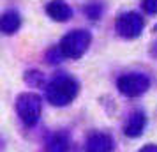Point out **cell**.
<instances>
[{
	"label": "cell",
	"mask_w": 157,
	"mask_h": 152,
	"mask_svg": "<svg viewBox=\"0 0 157 152\" xmlns=\"http://www.w3.org/2000/svg\"><path fill=\"white\" fill-rule=\"evenodd\" d=\"M86 150L90 152H109L115 150V140L108 133H92L86 138Z\"/></svg>",
	"instance_id": "6"
},
{
	"label": "cell",
	"mask_w": 157,
	"mask_h": 152,
	"mask_svg": "<svg viewBox=\"0 0 157 152\" xmlns=\"http://www.w3.org/2000/svg\"><path fill=\"white\" fill-rule=\"evenodd\" d=\"M46 13H48V16L51 20L64 23L67 20H71L72 9L69 7V4L65 0H51L50 4L46 6Z\"/></svg>",
	"instance_id": "8"
},
{
	"label": "cell",
	"mask_w": 157,
	"mask_h": 152,
	"mask_svg": "<svg viewBox=\"0 0 157 152\" xmlns=\"http://www.w3.org/2000/svg\"><path fill=\"white\" fill-rule=\"evenodd\" d=\"M143 9L147 14H157V0H143Z\"/></svg>",
	"instance_id": "14"
},
{
	"label": "cell",
	"mask_w": 157,
	"mask_h": 152,
	"mask_svg": "<svg viewBox=\"0 0 157 152\" xmlns=\"http://www.w3.org/2000/svg\"><path fill=\"white\" fill-rule=\"evenodd\" d=\"M154 32H157V27H155V29H154ZM155 50H157V44H155Z\"/></svg>",
	"instance_id": "16"
},
{
	"label": "cell",
	"mask_w": 157,
	"mask_h": 152,
	"mask_svg": "<svg viewBox=\"0 0 157 152\" xmlns=\"http://www.w3.org/2000/svg\"><path fill=\"white\" fill-rule=\"evenodd\" d=\"M92 43V36L88 30H72L67 36L62 37L60 41V50L64 53V58H71V60H78L86 53L88 46Z\"/></svg>",
	"instance_id": "3"
},
{
	"label": "cell",
	"mask_w": 157,
	"mask_h": 152,
	"mask_svg": "<svg viewBox=\"0 0 157 152\" xmlns=\"http://www.w3.org/2000/svg\"><path fill=\"white\" fill-rule=\"evenodd\" d=\"M141 150H143V152H148V150H152V152L155 150V152H157V147H155V145H147V147H143Z\"/></svg>",
	"instance_id": "15"
},
{
	"label": "cell",
	"mask_w": 157,
	"mask_h": 152,
	"mask_svg": "<svg viewBox=\"0 0 157 152\" xmlns=\"http://www.w3.org/2000/svg\"><path fill=\"white\" fill-rule=\"evenodd\" d=\"M79 92V83L72 76L67 74H58L48 83L46 87V99L53 104V106H67L71 104Z\"/></svg>",
	"instance_id": "1"
},
{
	"label": "cell",
	"mask_w": 157,
	"mask_h": 152,
	"mask_svg": "<svg viewBox=\"0 0 157 152\" xmlns=\"http://www.w3.org/2000/svg\"><path fill=\"white\" fill-rule=\"evenodd\" d=\"M16 111L18 117L27 127H34L39 119H41V111H43V99L39 94L34 92H23L18 95L16 99Z\"/></svg>",
	"instance_id": "2"
},
{
	"label": "cell",
	"mask_w": 157,
	"mask_h": 152,
	"mask_svg": "<svg viewBox=\"0 0 157 152\" xmlns=\"http://www.w3.org/2000/svg\"><path fill=\"white\" fill-rule=\"evenodd\" d=\"M62 57H64V53H62L60 48H58V50L57 48H53V50L48 51V62H50V64H58Z\"/></svg>",
	"instance_id": "13"
},
{
	"label": "cell",
	"mask_w": 157,
	"mask_h": 152,
	"mask_svg": "<svg viewBox=\"0 0 157 152\" xmlns=\"http://www.w3.org/2000/svg\"><path fill=\"white\" fill-rule=\"evenodd\" d=\"M143 29H145V21H143L141 14H138L134 11L124 13L117 18L115 21V30L117 34L124 39H136L141 36Z\"/></svg>",
	"instance_id": "5"
},
{
	"label": "cell",
	"mask_w": 157,
	"mask_h": 152,
	"mask_svg": "<svg viewBox=\"0 0 157 152\" xmlns=\"http://www.w3.org/2000/svg\"><path fill=\"white\" fill-rule=\"evenodd\" d=\"M25 81L29 85H32V87H41L44 83V76L39 71H30L25 74Z\"/></svg>",
	"instance_id": "11"
},
{
	"label": "cell",
	"mask_w": 157,
	"mask_h": 152,
	"mask_svg": "<svg viewBox=\"0 0 157 152\" xmlns=\"http://www.w3.org/2000/svg\"><path fill=\"white\" fill-rule=\"evenodd\" d=\"M85 14L90 18V20H99L101 14H102V7L99 4H90L85 7Z\"/></svg>",
	"instance_id": "12"
},
{
	"label": "cell",
	"mask_w": 157,
	"mask_h": 152,
	"mask_svg": "<svg viewBox=\"0 0 157 152\" xmlns=\"http://www.w3.org/2000/svg\"><path fill=\"white\" fill-rule=\"evenodd\" d=\"M21 27V16L18 11H6L2 18H0V30L6 36H13L16 34Z\"/></svg>",
	"instance_id": "9"
},
{
	"label": "cell",
	"mask_w": 157,
	"mask_h": 152,
	"mask_svg": "<svg viewBox=\"0 0 157 152\" xmlns=\"http://www.w3.org/2000/svg\"><path fill=\"white\" fill-rule=\"evenodd\" d=\"M145 127H147V117H145V113L143 111H132L129 115L125 126H124V133L129 138H138L143 134Z\"/></svg>",
	"instance_id": "7"
},
{
	"label": "cell",
	"mask_w": 157,
	"mask_h": 152,
	"mask_svg": "<svg viewBox=\"0 0 157 152\" xmlns=\"http://www.w3.org/2000/svg\"><path fill=\"white\" fill-rule=\"evenodd\" d=\"M117 88L125 97H140L150 88V78L143 72H127L118 78Z\"/></svg>",
	"instance_id": "4"
},
{
	"label": "cell",
	"mask_w": 157,
	"mask_h": 152,
	"mask_svg": "<svg viewBox=\"0 0 157 152\" xmlns=\"http://www.w3.org/2000/svg\"><path fill=\"white\" fill-rule=\"evenodd\" d=\"M46 149H48V150H67V149H69V136L65 134L64 131L55 133V134L48 140Z\"/></svg>",
	"instance_id": "10"
}]
</instances>
